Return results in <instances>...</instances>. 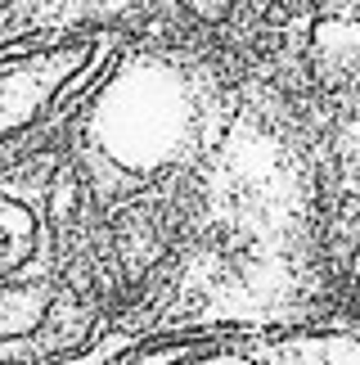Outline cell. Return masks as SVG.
<instances>
[{
	"label": "cell",
	"mask_w": 360,
	"mask_h": 365,
	"mask_svg": "<svg viewBox=\"0 0 360 365\" xmlns=\"http://www.w3.org/2000/svg\"><path fill=\"white\" fill-rule=\"evenodd\" d=\"M334 203L257 77L127 23L0 46V365H127L329 320Z\"/></svg>",
	"instance_id": "6da1fadb"
},
{
	"label": "cell",
	"mask_w": 360,
	"mask_h": 365,
	"mask_svg": "<svg viewBox=\"0 0 360 365\" xmlns=\"http://www.w3.org/2000/svg\"><path fill=\"white\" fill-rule=\"evenodd\" d=\"M127 365H360V329L329 316L288 329L203 334L149 347Z\"/></svg>",
	"instance_id": "7a4b0ae2"
},
{
	"label": "cell",
	"mask_w": 360,
	"mask_h": 365,
	"mask_svg": "<svg viewBox=\"0 0 360 365\" xmlns=\"http://www.w3.org/2000/svg\"><path fill=\"white\" fill-rule=\"evenodd\" d=\"M342 307H347V320L360 329V248H356V262H351L347 289H342Z\"/></svg>",
	"instance_id": "3957f363"
}]
</instances>
